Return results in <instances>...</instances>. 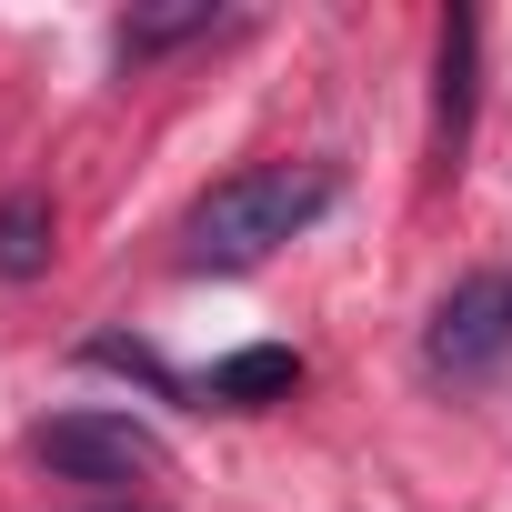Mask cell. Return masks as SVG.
Segmentation results:
<instances>
[{"instance_id":"277c9868","label":"cell","mask_w":512,"mask_h":512,"mask_svg":"<svg viewBox=\"0 0 512 512\" xmlns=\"http://www.w3.org/2000/svg\"><path fill=\"white\" fill-rule=\"evenodd\" d=\"M292 392H302V352H282V342H251V352L211 362V402H231V412H262V402H292Z\"/></svg>"},{"instance_id":"52a82bcc","label":"cell","mask_w":512,"mask_h":512,"mask_svg":"<svg viewBox=\"0 0 512 512\" xmlns=\"http://www.w3.org/2000/svg\"><path fill=\"white\" fill-rule=\"evenodd\" d=\"M221 11L211 0H181V11H131L121 21V51H171V41H191V31H211Z\"/></svg>"},{"instance_id":"3957f363","label":"cell","mask_w":512,"mask_h":512,"mask_svg":"<svg viewBox=\"0 0 512 512\" xmlns=\"http://www.w3.org/2000/svg\"><path fill=\"white\" fill-rule=\"evenodd\" d=\"M502 352H512V282H502V272L452 282L442 312H432V332H422V362H432L442 382H472V372H492Z\"/></svg>"},{"instance_id":"8992f818","label":"cell","mask_w":512,"mask_h":512,"mask_svg":"<svg viewBox=\"0 0 512 512\" xmlns=\"http://www.w3.org/2000/svg\"><path fill=\"white\" fill-rule=\"evenodd\" d=\"M472 51H482V21H472V11H452V21H442V111H432L442 151H452V141H462V121H472Z\"/></svg>"},{"instance_id":"7a4b0ae2","label":"cell","mask_w":512,"mask_h":512,"mask_svg":"<svg viewBox=\"0 0 512 512\" xmlns=\"http://www.w3.org/2000/svg\"><path fill=\"white\" fill-rule=\"evenodd\" d=\"M31 452L61 472V482H91V492H131V482H161L171 472V442L131 412H61L31 432Z\"/></svg>"},{"instance_id":"5b68a950","label":"cell","mask_w":512,"mask_h":512,"mask_svg":"<svg viewBox=\"0 0 512 512\" xmlns=\"http://www.w3.org/2000/svg\"><path fill=\"white\" fill-rule=\"evenodd\" d=\"M31 272H51V201L11 191L0 201V282H31Z\"/></svg>"},{"instance_id":"6da1fadb","label":"cell","mask_w":512,"mask_h":512,"mask_svg":"<svg viewBox=\"0 0 512 512\" xmlns=\"http://www.w3.org/2000/svg\"><path fill=\"white\" fill-rule=\"evenodd\" d=\"M332 211V171L322 161H262V171H231L191 201L181 221V262L191 272H251V262H272V251L292 231H312Z\"/></svg>"}]
</instances>
